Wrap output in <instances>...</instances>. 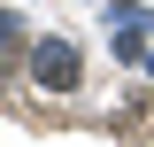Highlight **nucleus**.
<instances>
[{"label": "nucleus", "instance_id": "1", "mask_svg": "<svg viewBox=\"0 0 154 147\" xmlns=\"http://www.w3.org/2000/svg\"><path fill=\"white\" fill-rule=\"evenodd\" d=\"M31 77H38L46 93H69V85H77V54L62 47V39H38V47H31Z\"/></svg>", "mask_w": 154, "mask_h": 147}]
</instances>
